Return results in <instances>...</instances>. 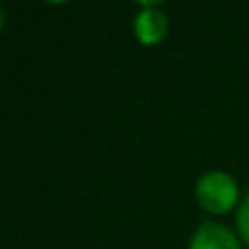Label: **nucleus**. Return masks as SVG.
Instances as JSON below:
<instances>
[{
  "mask_svg": "<svg viewBox=\"0 0 249 249\" xmlns=\"http://www.w3.org/2000/svg\"><path fill=\"white\" fill-rule=\"evenodd\" d=\"M44 2H49V5H63V2H68V0H44Z\"/></svg>",
  "mask_w": 249,
  "mask_h": 249,
  "instance_id": "obj_7",
  "label": "nucleus"
},
{
  "mask_svg": "<svg viewBox=\"0 0 249 249\" xmlns=\"http://www.w3.org/2000/svg\"><path fill=\"white\" fill-rule=\"evenodd\" d=\"M196 203L211 213V215H225L230 213L237 201H240V184L230 172L223 169H211L198 177L196 189H194Z\"/></svg>",
  "mask_w": 249,
  "mask_h": 249,
  "instance_id": "obj_1",
  "label": "nucleus"
},
{
  "mask_svg": "<svg viewBox=\"0 0 249 249\" xmlns=\"http://www.w3.org/2000/svg\"><path fill=\"white\" fill-rule=\"evenodd\" d=\"M169 32V19L160 7H143L133 17V36L143 46H158L162 44Z\"/></svg>",
  "mask_w": 249,
  "mask_h": 249,
  "instance_id": "obj_2",
  "label": "nucleus"
},
{
  "mask_svg": "<svg viewBox=\"0 0 249 249\" xmlns=\"http://www.w3.org/2000/svg\"><path fill=\"white\" fill-rule=\"evenodd\" d=\"M237 235H240L242 245L249 247V194L247 198H242L240 211H237Z\"/></svg>",
  "mask_w": 249,
  "mask_h": 249,
  "instance_id": "obj_4",
  "label": "nucleus"
},
{
  "mask_svg": "<svg viewBox=\"0 0 249 249\" xmlns=\"http://www.w3.org/2000/svg\"><path fill=\"white\" fill-rule=\"evenodd\" d=\"M138 5H143V7H158L160 2H165V0H136Z\"/></svg>",
  "mask_w": 249,
  "mask_h": 249,
  "instance_id": "obj_5",
  "label": "nucleus"
},
{
  "mask_svg": "<svg viewBox=\"0 0 249 249\" xmlns=\"http://www.w3.org/2000/svg\"><path fill=\"white\" fill-rule=\"evenodd\" d=\"M5 19H7V17H5V10L0 7V32H2V27H5Z\"/></svg>",
  "mask_w": 249,
  "mask_h": 249,
  "instance_id": "obj_6",
  "label": "nucleus"
},
{
  "mask_svg": "<svg viewBox=\"0 0 249 249\" xmlns=\"http://www.w3.org/2000/svg\"><path fill=\"white\" fill-rule=\"evenodd\" d=\"M189 249H242V240L220 223H203L194 232Z\"/></svg>",
  "mask_w": 249,
  "mask_h": 249,
  "instance_id": "obj_3",
  "label": "nucleus"
}]
</instances>
